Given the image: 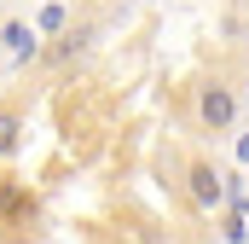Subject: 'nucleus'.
Masks as SVG:
<instances>
[{
	"mask_svg": "<svg viewBox=\"0 0 249 244\" xmlns=\"http://www.w3.org/2000/svg\"><path fill=\"white\" fill-rule=\"evenodd\" d=\"M244 111V99H238V87L232 81H203L197 87V122L209 128V134H226L232 122Z\"/></svg>",
	"mask_w": 249,
	"mask_h": 244,
	"instance_id": "1",
	"label": "nucleus"
},
{
	"mask_svg": "<svg viewBox=\"0 0 249 244\" xmlns=\"http://www.w3.org/2000/svg\"><path fill=\"white\" fill-rule=\"evenodd\" d=\"M186 181H191V198H197L203 209H214V203H220V175H214V163H203V157H197V163L186 169Z\"/></svg>",
	"mask_w": 249,
	"mask_h": 244,
	"instance_id": "2",
	"label": "nucleus"
},
{
	"mask_svg": "<svg viewBox=\"0 0 249 244\" xmlns=\"http://www.w3.org/2000/svg\"><path fill=\"white\" fill-rule=\"evenodd\" d=\"M87 41H93V35H87V29H70V35H58V47H53V53H47V59H53V64H64V59H75V53H81V47H87Z\"/></svg>",
	"mask_w": 249,
	"mask_h": 244,
	"instance_id": "3",
	"label": "nucleus"
},
{
	"mask_svg": "<svg viewBox=\"0 0 249 244\" xmlns=\"http://www.w3.org/2000/svg\"><path fill=\"white\" fill-rule=\"evenodd\" d=\"M6 47H12V53H29V47H35V29H29V23H6Z\"/></svg>",
	"mask_w": 249,
	"mask_h": 244,
	"instance_id": "4",
	"label": "nucleus"
},
{
	"mask_svg": "<svg viewBox=\"0 0 249 244\" xmlns=\"http://www.w3.org/2000/svg\"><path fill=\"white\" fill-rule=\"evenodd\" d=\"M12 151H18V117L0 111V157H12Z\"/></svg>",
	"mask_w": 249,
	"mask_h": 244,
	"instance_id": "5",
	"label": "nucleus"
},
{
	"mask_svg": "<svg viewBox=\"0 0 249 244\" xmlns=\"http://www.w3.org/2000/svg\"><path fill=\"white\" fill-rule=\"evenodd\" d=\"M244 99H249V81H244Z\"/></svg>",
	"mask_w": 249,
	"mask_h": 244,
	"instance_id": "6",
	"label": "nucleus"
}]
</instances>
